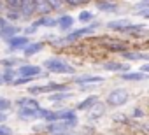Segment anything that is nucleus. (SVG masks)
<instances>
[{
    "label": "nucleus",
    "mask_w": 149,
    "mask_h": 135,
    "mask_svg": "<svg viewBox=\"0 0 149 135\" xmlns=\"http://www.w3.org/2000/svg\"><path fill=\"white\" fill-rule=\"evenodd\" d=\"M44 67L49 72H54V74H74L76 72V69L61 58H49L44 61Z\"/></svg>",
    "instance_id": "1"
},
{
    "label": "nucleus",
    "mask_w": 149,
    "mask_h": 135,
    "mask_svg": "<svg viewBox=\"0 0 149 135\" xmlns=\"http://www.w3.org/2000/svg\"><path fill=\"white\" fill-rule=\"evenodd\" d=\"M130 95L126 90L123 88H118V90H112L109 95H107V104L109 105H114V107H119V105H125L128 102Z\"/></svg>",
    "instance_id": "2"
},
{
    "label": "nucleus",
    "mask_w": 149,
    "mask_h": 135,
    "mask_svg": "<svg viewBox=\"0 0 149 135\" xmlns=\"http://www.w3.org/2000/svg\"><path fill=\"white\" fill-rule=\"evenodd\" d=\"M46 111H47V109H40V107H35V109L19 107L18 118H19V119H25V121H30V119H44Z\"/></svg>",
    "instance_id": "3"
},
{
    "label": "nucleus",
    "mask_w": 149,
    "mask_h": 135,
    "mask_svg": "<svg viewBox=\"0 0 149 135\" xmlns=\"http://www.w3.org/2000/svg\"><path fill=\"white\" fill-rule=\"evenodd\" d=\"M95 28H98V23H93L91 26H84V28H81V30H74L70 35H65V37L60 40V44H68V42H74V40H79L81 37H84V35H88V33H93Z\"/></svg>",
    "instance_id": "4"
},
{
    "label": "nucleus",
    "mask_w": 149,
    "mask_h": 135,
    "mask_svg": "<svg viewBox=\"0 0 149 135\" xmlns=\"http://www.w3.org/2000/svg\"><path fill=\"white\" fill-rule=\"evenodd\" d=\"M28 91H30V95H39V93H47V91H67V86L49 83V84H42V86H30Z\"/></svg>",
    "instance_id": "5"
},
{
    "label": "nucleus",
    "mask_w": 149,
    "mask_h": 135,
    "mask_svg": "<svg viewBox=\"0 0 149 135\" xmlns=\"http://www.w3.org/2000/svg\"><path fill=\"white\" fill-rule=\"evenodd\" d=\"M18 32H19L18 26H13V25H9L7 19L0 18V35H4L6 39H11V37H16Z\"/></svg>",
    "instance_id": "6"
},
{
    "label": "nucleus",
    "mask_w": 149,
    "mask_h": 135,
    "mask_svg": "<svg viewBox=\"0 0 149 135\" xmlns=\"http://www.w3.org/2000/svg\"><path fill=\"white\" fill-rule=\"evenodd\" d=\"M104 114H105V104H102V102H95V104L90 107L88 118H90L91 121H97V119H100Z\"/></svg>",
    "instance_id": "7"
},
{
    "label": "nucleus",
    "mask_w": 149,
    "mask_h": 135,
    "mask_svg": "<svg viewBox=\"0 0 149 135\" xmlns=\"http://www.w3.org/2000/svg\"><path fill=\"white\" fill-rule=\"evenodd\" d=\"M18 74L23 76V77H35L40 74V67L37 65H21L18 69Z\"/></svg>",
    "instance_id": "8"
},
{
    "label": "nucleus",
    "mask_w": 149,
    "mask_h": 135,
    "mask_svg": "<svg viewBox=\"0 0 149 135\" xmlns=\"http://www.w3.org/2000/svg\"><path fill=\"white\" fill-rule=\"evenodd\" d=\"M7 42H9V51H16V49H23L26 44H30L28 42V39L23 35V37H11V39H7Z\"/></svg>",
    "instance_id": "9"
},
{
    "label": "nucleus",
    "mask_w": 149,
    "mask_h": 135,
    "mask_svg": "<svg viewBox=\"0 0 149 135\" xmlns=\"http://www.w3.org/2000/svg\"><path fill=\"white\" fill-rule=\"evenodd\" d=\"M102 44H104L107 49H111V51H119V53H123V51L126 49V44H125V42L114 40V39H104Z\"/></svg>",
    "instance_id": "10"
},
{
    "label": "nucleus",
    "mask_w": 149,
    "mask_h": 135,
    "mask_svg": "<svg viewBox=\"0 0 149 135\" xmlns=\"http://www.w3.org/2000/svg\"><path fill=\"white\" fill-rule=\"evenodd\" d=\"M104 69L105 70H111V72H123V70H128V63L107 61V63H104Z\"/></svg>",
    "instance_id": "11"
},
{
    "label": "nucleus",
    "mask_w": 149,
    "mask_h": 135,
    "mask_svg": "<svg viewBox=\"0 0 149 135\" xmlns=\"http://www.w3.org/2000/svg\"><path fill=\"white\" fill-rule=\"evenodd\" d=\"M42 47H44L42 42H32V44H26V46L23 47V54H25V56H33V54H37Z\"/></svg>",
    "instance_id": "12"
},
{
    "label": "nucleus",
    "mask_w": 149,
    "mask_h": 135,
    "mask_svg": "<svg viewBox=\"0 0 149 135\" xmlns=\"http://www.w3.org/2000/svg\"><path fill=\"white\" fill-rule=\"evenodd\" d=\"M104 77L98 76H83V77H74V83L77 84H93V83H102Z\"/></svg>",
    "instance_id": "13"
},
{
    "label": "nucleus",
    "mask_w": 149,
    "mask_h": 135,
    "mask_svg": "<svg viewBox=\"0 0 149 135\" xmlns=\"http://www.w3.org/2000/svg\"><path fill=\"white\" fill-rule=\"evenodd\" d=\"M68 128H72L70 125H67V123H58V121H54V123H51L49 126H47V132H51V133H61V132H65V130H68Z\"/></svg>",
    "instance_id": "14"
},
{
    "label": "nucleus",
    "mask_w": 149,
    "mask_h": 135,
    "mask_svg": "<svg viewBox=\"0 0 149 135\" xmlns=\"http://www.w3.org/2000/svg\"><path fill=\"white\" fill-rule=\"evenodd\" d=\"M18 105H19V107H28V109H35V107H39L40 104H39L35 98L23 97V98H18Z\"/></svg>",
    "instance_id": "15"
},
{
    "label": "nucleus",
    "mask_w": 149,
    "mask_h": 135,
    "mask_svg": "<svg viewBox=\"0 0 149 135\" xmlns=\"http://www.w3.org/2000/svg\"><path fill=\"white\" fill-rule=\"evenodd\" d=\"M72 25H74V18L68 16V14L67 16H61L60 19H56V26H60L61 30H68Z\"/></svg>",
    "instance_id": "16"
},
{
    "label": "nucleus",
    "mask_w": 149,
    "mask_h": 135,
    "mask_svg": "<svg viewBox=\"0 0 149 135\" xmlns=\"http://www.w3.org/2000/svg\"><path fill=\"white\" fill-rule=\"evenodd\" d=\"M121 56L125 58V60H147V54H144V53H137V51H123L121 53Z\"/></svg>",
    "instance_id": "17"
},
{
    "label": "nucleus",
    "mask_w": 149,
    "mask_h": 135,
    "mask_svg": "<svg viewBox=\"0 0 149 135\" xmlns=\"http://www.w3.org/2000/svg\"><path fill=\"white\" fill-rule=\"evenodd\" d=\"M121 79L123 81H144L146 74H142V72H125V74H121Z\"/></svg>",
    "instance_id": "18"
},
{
    "label": "nucleus",
    "mask_w": 149,
    "mask_h": 135,
    "mask_svg": "<svg viewBox=\"0 0 149 135\" xmlns=\"http://www.w3.org/2000/svg\"><path fill=\"white\" fill-rule=\"evenodd\" d=\"M95 102H98V97L97 95H93V97H88V98H84L83 102H79L77 104V111H84V109H90Z\"/></svg>",
    "instance_id": "19"
},
{
    "label": "nucleus",
    "mask_w": 149,
    "mask_h": 135,
    "mask_svg": "<svg viewBox=\"0 0 149 135\" xmlns=\"http://www.w3.org/2000/svg\"><path fill=\"white\" fill-rule=\"evenodd\" d=\"M126 25H130V21L128 19H118V21H111V23H107V28L109 30H123Z\"/></svg>",
    "instance_id": "20"
},
{
    "label": "nucleus",
    "mask_w": 149,
    "mask_h": 135,
    "mask_svg": "<svg viewBox=\"0 0 149 135\" xmlns=\"http://www.w3.org/2000/svg\"><path fill=\"white\" fill-rule=\"evenodd\" d=\"M72 97H74L72 93H65V91H60V93L49 95V100H51V102H61V100H68V98H72Z\"/></svg>",
    "instance_id": "21"
},
{
    "label": "nucleus",
    "mask_w": 149,
    "mask_h": 135,
    "mask_svg": "<svg viewBox=\"0 0 149 135\" xmlns=\"http://www.w3.org/2000/svg\"><path fill=\"white\" fill-rule=\"evenodd\" d=\"M97 6H98V9L104 11V13H116V11H118V7H116L114 4H111V2H98Z\"/></svg>",
    "instance_id": "22"
},
{
    "label": "nucleus",
    "mask_w": 149,
    "mask_h": 135,
    "mask_svg": "<svg viewBox=\"0 0 149 135\" xmlns=\"http://www.w3.org/2000/svg\"><path fill=\"white\" fill-rule=\"evenodd\" d=\"M140 30H144V25H126L121 32L123 33H135V32H140Z\"/></svg>",
    "instance_id": "23"
},
{
    "label": "nucleus",
    "mask_w": 149,
    "mask_h": 135,
    "mask_svg": "<svg viewBox=\"0 0 149 135\" xmlns=\"http://www.w3.org/2000/svg\"><path fill=\"white\" fill-rule=\"evenodd\" d=\"M14 76H16V72L14 70H6L4 72V76H2V83H13L14 81Z\"/></svg>",
    "instance_id": "24"
},
{
    "label": "nucleus",
    "mask_w": 149,
    "mask_h": 135,
    "mask_svg": "<svg viewBox=\"0 0 149 135\" xmlns=\"http://www.w3.org/2000/svg\"><path fill=\"white\" fill-rule=\"evenodd\" d=\"M90 19H93V14L91 13H88V11L79 13V21H90Z\"/></svg>",
    "instance_id": "25"
},
{
    "label": "nucleus",
    "mask_w": 149,
    "mask_h": 135,
    "mask_svg": "<svg viewBox=\"0 0 149 135\" xmlns=\"http://www.w3.org/2000/svg\"><path fill=\"white\" fill-rule=\"evenodd\" d=\"M9 107H11V102H9V100H6V98H0V112L7 111Z\"/></svg>",
    "instance_id": "26"
},
{
    "label": "nucleus",
    "mask_w": 149,
    "mask_h": 135,
    "mask_svg": "<svg viewBox=\"0 0 149 135\" xmlns=\"http://www.w3.org/2000/svg\"><path fill=\"white\" fill-rule=\"evenodd\" d=\"M0 63H2V65H6V67H13L14 63H19V60H16V58H9V60H2Z\"/></svg>",
    "instance_id": "27"
},
{
    "label": "nucleus",
    "mask_w": 149,
    "mask_h": 135,
    "mask_svg": "<svg viewBox=\"0 0 149 135\" xmlns=\"http://www.w3.org/2000/svg\"><path fill=\"white\" fill-rule=\"evenodd\" d=\"M7 4H9V7H13V9H19L21 0H7Z\"/></svg>",
    "instance_id": "28"
},
{
    "label": "nucleus",
    "mask_w": 149,
    "mask_h": 135,
    "mask_svg": "<svg viewBox=\"0 0 149 135\" xmlns=\"http://www.w3.org/2000/svg\"><path fill=\"white\" fill-rule=\"evenodd\" d=\"M0 135H13V130L4 126V125H0Z\"/></svg>",
    "instance_id": "29"
},
{
    "label": "nucleus",
    "mask_w": 149,
    "mask_h": 135,
    "mask_svg": "<svg viewBox=\"0 0 149 135\" xmlns=\"http://www.w3.org/2000/svg\"><path fill=\"white\" fill-rule=\"evenodd\" d=\"M61 2H65V4H68V6H72V7L81 6V0H61Z\"/></svg>",
    "instance_id": "30"
},
{
    "label": "nucleus",
    "mask_w": 149,
    "mask_h": 135,
    "mask_svg": "<svg viewBox=\"0 0 149 135\" xmlns=\"http://www.w3.org/2000/svg\"><path fill=\"white\" fill-rule=\"evenodd\" d=\"M147 70H149V63H144V65H142V74H146Z\"/></svg>",
    "instance_id": "31"
},
{
    "label": "nucleus",
    "mask_w": 149,
    "mask_h": 135,
    "mask_svg": "<svg viewBox=\"0 0 149 135\" xmlns=\"http://www.w3.org/2000/svg\"><path fill=\"white\" fill-rule=\"evenodd\" d=\"M6 119H7V116H6L4 112H0V125H2V123H4Z\"/></svg>",
    "instance_id": "32"
},
{
    "label": "nucleus",
    "mask_w": 149,
    "mask_h": 135,
    "mask_svg": "<svg viewBox=\"0 0 149 135\" xmlns=\"http://www.w3.org/2000/svg\"><path fill=\"white\" fill-rule=\"evenodd\" d=\"M133 116H137V118H140V116H142V111H140V109H137V111H133Z\"/></svg>",
    "instance_id": "33"
},
{
    "label": "nucleus",
    "mask_w": 149,
    "mask_h": 135,
    "mask_svg": "<svg viewBox=\"0 0 149 135\" xmlns=\"http://www.w3.org/2000/svg\"><path fill=\"white\" fill-rule=\"evenodd\" d=\"M84 2H88V0H81V4H84Z\"/></svg>",
    "instance_id": "34"
},
{
    "label": "nucleus",
    "mask_w": 149,
    "mask_h": 135,
    "mask_svg": "<svg viewBox=\"0 0 149 135\" xmlns=\"http://www.w3.org/2000/svg\"><path fill=\"white\" fill-rule=\"evenodd\" d=\"M0 84H2V77H0Z\"/></svg>",
    "instance_id": "35"
}]
</instances>
